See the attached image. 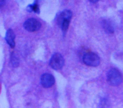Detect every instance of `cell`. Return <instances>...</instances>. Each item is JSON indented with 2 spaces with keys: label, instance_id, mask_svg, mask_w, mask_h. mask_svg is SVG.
<instances>
[{
  "label": "cell",
  "instance_id": "cell-11",
  "mask_svg": "<svg viewBox=\"0 0 123 108\" xmlns=\"http://www.w3.org/2000/svg\"><path fill=\"white\" fill-rule=\"evenodd\" d=\"M28 8L30 9V11H33L36 13L39 12V9L38 5L37 4H34L33 5H31L28 6Z\"/></svg>",
  "mask_w": 123,
  "mask_h": 108
},
{
  "label": "cell",
  "instance_id": "cell-7",
  "mask_svg": "<svg viewBox=\"0 0 123 108\" xmlns=\"http://www.w3.org/2000/svg\"><path fill=\"white\" fill-rule=\"evenodd\" d=\"M72 16V12L70 10H64L62 12L58 18V22L59 23L64 19H71Z\"/></svg>",
  "mask_w": 123,
  "mask_h": 108
},
{
  "label": "cell",
  "instance_id": "cell-4",
  "mask_svg": "<svg viewBox=\"0 0 123 108\" xmlns=\"http://www.w3.org/2000/svg\"><path fill=\"white\" fill-rule=\"evenodd\" d=\"M25 29L29 32H35L38 30L41 26L40 22L37 19L31 18L26 20L23 24Z\"/></svg>",
  "mask_w": 123,
  "mask_h": 108
},
{
  "label": "cell",
  "instance_id": "cell-3",
  "mask_svg": "<svg viewBox=\"0 0 123 108\" xmlns=\"http://www.w3.org/2000/svg\"><path fill=\"white\" fill-rule=\"evenodd\" d=\"M64 59L59 53H54L49 61V65L53 69L57 70L61 69L64 65Z\"/></svg>",
  "mask_w": 123,
  "mask_h": 108
},
{
  "label": "cell",
  "instance_id": "cell-2",
  "mask_svg": "<svg viewBox=\"0 0 123 108\" xmlns=\"http://www.w3.org/2000/svg\"><path fill=\"white\" fill-rule=\"evenodd\" d=\"M83 61L85 64L92 67L97 66L100 63L99 57L93 52H88L84 54Z\"/></svg>",
  "mask_w": 123,
  "mask_h": 108
},
{
  "label": "cell",
  "instance_id": "cell-6",
  "mask_svg": "<svg viewBox=\"0 0 123 108\" xmlns=\"http://www.w3.org/2000/svg\"><path fill=\"white\" fill-rule=\"evenodd\" d=\"M15 35L13 30L12 29H8L7 30L5 38L7 43L12 48H14L15 46Z\"/></svg>",
  "mask_w": 123,
  "mask_h": 108
},
{
  "label": "cell",
  "instance_id": "cell-10",
  "mask_svg": "<svg viewBox=\"0 0 123 108\" xmlns=\"http://www.w3.org/2000/svg\"><path fill=\"white\" fill-rule=\"evenodd\" d=\"M11 62L12 64V66L14 67H16L19 65V60L13 52H12L11 54Z\"/></svg>",
  "mask_w": 123,
  "mask_h": 108
},
{
  "label": "cell",
  "instance_id": "cell-13",
  "mask_svg": "<svg viewBox=\"0 0 123 108\" xmlns=\"http://www.w3.org/2000/svg\"><path fill=\"white\" fill-rule=\"evenodd\" d=\"M99 0H89V1L92 3H96L98 2Z\"/></svg>",
  "mask_w": 123,
  "mask_h": 108
},
{
  "label": "cell",
  "instance_id": "cell-1",
  "mask_svg": "<svg viewBox=\"0 0 123 108\" xmlns=\"http://www.w3.org/2000/svg\"><path fill=\"white\" fill-rule=\"evenodd\" d=\"M107 81L113 86L119 85L122 82V77L119 71L115 69H111L107 74Z\"/></svg>",
  "mask_w": 123,
  "mask_h": 108
},
{
  "label": "cell",
  "instance_id": "cell-9",
  "mask_svg": "<svg viewBox=\"0 0 123 108\" xmlns=\"http://www.w3.org/2000/svg\"><path fill=\"white\" fill-rule=\"evenodd\" d=\"M70 20L69 19H64L61 21L59 24L61 26V28L62 29V31L63 33H65L66 32L67 30L68 29V28L69 25Z\"/></svg>",
  "mask_w": 123,
  "mask_h": 108
},
{
  "label": "cell",
  "instance_id": "cell-12",
  "mask_svg": "<svg viewBox=\"0 0 123 108\" xmlns=\"http://www.w3.org/2000/svg\"><path fill=\"white\" fill-rule=\"evenodd\" d=\"M6 0H0V8L2 7L5 4Z\"/></svg>",
  "mask_w": 123,
  "mask_h": 108
},
{
  "label": "cell",
  "instance_id": "cell-8",
  "mask_svg": "<svg viewBox=\"0 0 123 108\" xmlns=\"http://www.w3.org/2000/svg\"><path fill=\"white\" fill-rule=\"evenodd\" d=\"M103 26L105 32L108 33H113L114 32V28L111 23L108 20H105L103 22Z\"/></svg>",
  "mask_w": 123,
  "mask_h": 108
},
{
  "label": "cell",
  "instance_id": "cell-5",
  "mask_svg": "<svg viewBox=\"0 0 123 108\" xmlns=\"http://www.w3.org/2000/svg\"><path fill=\"white\" fill-rule=\"evenodd\" d=\"M41 84L45 88H49L52 86L55 83V79L53 75L46 73L42 75L40 79Z\"/></svg>",
  "mask_w": 123,
  "mask_h": 108
}]
</instances>
